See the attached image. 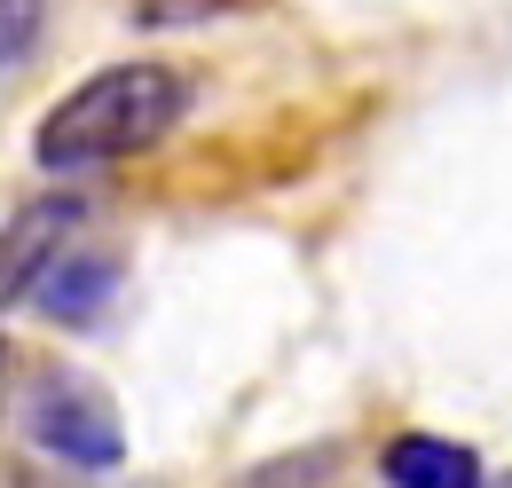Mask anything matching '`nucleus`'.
I'll return each mask as SVG.
<instances>
[{"label": "nucleus", "instance_id": "39448f33", "mask_svg": "<svg viewBox=\"0 0 512 488\" xmlns=\"http://www.w3.org/2000/svg\"><path fill=\"white\" fill-rule=\"evenodd\" d=\"M119 292V260L111 252H64L48 276H40V292L32 300L48 307L56 323H95V307Z\"/></svg>", "mask_w": 512, "mask_h": 488}, {"label": "nucleus", "instance_id": "6e6552de", "mask_svg": "<svg viewBox=\"0 0 512 488\" xmlns=\"http://www.w3.org/2000/svg\"><path fill=\"white\" fill-rule=\"evenodd\" d=\"M8 378H16V355H8V339H0V402H8Z\"/></svg>", "mask_w": 512, "mask_h": 488}, {"label": "nucleus", "instance_id": "f257e3e1", "mask_svg": "<svg viewBox=\"0 0 512 488\" xmlns=\"http://www.w3.org/2000/svg\"><path fill=\"white\" fill-rule=\"evenodd\" d=\"M182 119H190V79L174 63H103L64 103H48V119L32 134V158L48 174H95V166L158 150Z\"/></svg>", "mask_w": 512, "mask_h": 488}, {"label": "nucleus", "instance_id": "f03ea898", "mask_svg": "<svg viewBox=\"0 0 512 488\" xmlns=\"http://www.w3.org/2000/svg\"><path fill=\"white\" fill-rule=\"evenodd\" d=\"M24 426L40 441V457H56L71 473H111V465H127V426H119L111 394L87 386V378H40Z\"/></svg>", "mask_w": 512, "mask_h": 488}, {"label": "nucleus", "instance_id": "423d86ee", "mask_svg": "<svg viewBox=\"0 0 512 488\" xmlns=\"http://www.w3.org/2000/svg\"><path fill=\"white\" fill-rule=\"evenodd\" d=\"M40 24H48V0H0V79L40 48Z\"/></svg>", "mask_w": 512, "mask_h": 488}, {"label": "nucleus", "instance_id": "1a4fd4ad", "mask_svg": "<svg viewBox=\"0 0 512 488\" xmlns=\"http://www.w3.org/2000/svg\"><path fill=\"white\" fill-rule=\"evenodd\" d=\"M489 488H512V473H505V481H489Z\"/></svg>", "mask_w": 512, "mask_h": 488}, {"label": "nucleus", "instance_id": "0eeeda50", "mask_svg": "<svg viewBox=\"0 0 512 488\" xmlns=\"http://www.w3.org/2000/svg\"><path fill=\"white\" fill-rule=\"evenodd\" d=\"M229 8H245V0H134V24L142 32H174V24H213Z\"/></svg>", "mask_w": 512, "mask_h": 488}, {"label": "nucleus", "instance_id": "20e7f679", "mask_svg": "<svg viewBox=\"0 0 512 488\" xmlns=\"http://www.w3.org/2000/svg\"><path fill=\"white\" fill-rule=\"evenodd\" d=\"M379 465L394 488H489L481 457L465 441H442V433H394Z\"/></svg>", "mask_w": 512, "mask_h": 488}, {"label": "nucleus", "instance_id": "7ed1b4c3", "mask_svg": "<svg viewBox=\"0 0 512 488\" xmlns=\"http://www.w3.org/2000/svg\"><path fill=\"white\" fill-rule=\"evenodd\" d=\"M79 221H87V197H79V189L24 197V205L8 213V229H0V315H8V307H24L32 292H40V276L71 252Z\"/></svg>", "mask_w": 512, "mask_h": 488}]
</instances>
